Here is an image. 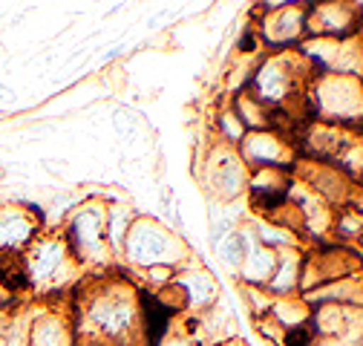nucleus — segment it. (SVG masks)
<instances>
[{
    "mask_svg": "<svg viewBox=\"0 0 363 346\" xmlns=\"http://www.w3.org/2000/svg\"><path fill=\"white\" fill-rule=\"evenodd\" d=\"M75 289V346H145L139 289H133L124 277H96Z\"/></svg>",
    "mask_w": 363,
    "mask_h": 346,
    "instance_id": "nucleus-1",
    "label": "nucleus"
},
{
    "mask_svg": "<svg viewBox=\"0 0 363 346\" xmlns=\"http://www.w3.org/2000/svg\"><path fill=\"white\" fill-rule=\"evenodd\" d=\"M23 266L29 277V289H35L43 297H58L64 291H72L81 283V266L72 257L64 234H38L32 245L23 251Z\"/></svg>",
    "mask_w": 363,
    "mask_h": 346,
    "instance_id": "nucleus-2",
    "label": "nucleus"
},
{
    "mask_svg": "<svg viewBox=\"0 0 363 346\" xmlns=\"http://www.w3.org/2000/svg\"><path fill=\"white\" fill-rule=\"evenodd\" d=\"M121 251L130 263L142 272L179 269V266H185V260H188L185 242H182L173 231H167L162 223L147 220V216H139V220L130 223L124 242H121Z\"/></svg>",
    "mask_w": 363,
    "mask_h": 346,
    "instance_id": "nucleus-3",
    "label": "nucleus"
},
{
    "mask_svg": "<svg viewBox=\"0 0 363 346\" xmlns=\"http://www.w3.org/2000/svg\"><path fill=\"white\" fill-rule=\"evenodd\" d=\"M306 90V113H311L317 121L357 130L363 113V90L354 75H320L308 81Z\"/></svg>",
    "mask_w": 363,
    "mask_h": 346,
    "instance_id": "nucleus-4",
    "label": "nucleus"
},
{
    "mask_svg": "<svg viewBox=\"0 0 363 346\" xmlns=\"http://www.w3.org/2000/svg\"><path fill=\"white\" fill-rule=\"evenodd\" d=\"M64 240L81 269H107L113 251L107 242V205L96 199L84 202L69 216Z\"/></svg>",
    "mask_w": 363,
    "mask_h": 346,
    "instance_id": "nucleus-5",
    "label": "nucleus"
},
{
    "mask_svg": "<svg viewBox=\"0 0 363 346\" xmlns=\"http://www.w3.org/2000/svg\"><path fill=\"white\" fill-rule=\"evenodd\" d=\"M360 32V12L354 0H317L306 15V35L326 40H352Z\"/></svg>",
    "mask_w": 363,
    "mask_h": 346,
    "instance_id": "nucleus-6",
    "label": "nucleus"
},
{
    "mask_svg": "<svg viewBox=\"0 0 363 346\" xmlns=\"http://www.w3.org/2000/svg\"><path fill=\"white\" fill-rule=\"evenodd\" d=\"M245 182H248V164L240 159L237 147L225 145V142L216 145L205 164V185L211 188V194L231 202V199L242 196Z\"/></svg>",
    "mask_w": 363,
    "mask_h": 346,
    "instance_id": "nucleus-7",
    "label": "nucleus"
},
{
    "mask_svg": "<svg viewBox=\"0 0 363 346\" xmlns=\"http://www.w3.org/2000/svg\"><path fill=\"white\" fill-rule=\"evenodd\" d=\"M237 153L251 167H294L297 145L277 130H251L237 142Z\"/></svg>",
    "mask_w": 363,
    "mask_h": 346,
    "instance_id": "nucleus-8",
    "label": "nucleus"
},
{
    "mask_svg": "<svg viewBox=\"0 0 363 346\" xmlns=\"http://www.w3.org/2000/svg\"><path fill=\"white\" fill-rule=\"evenodd\" d=\"M26 346H75L72 306H43L32 309Z\"/></svg>",
    "mask_w": 363,
    "mask_h": 346,
    "instance_id": "nucleus-9",
    "label": "nucleus"
},
{
    "mask_svg": "<svg viewBox=\"0 0 363 346\" xmlns=\"http://www.w3.org/2000/svg\"><path fill=\"white\" fill-rule=\"evenodd\" d=\"M289 191H291V170L289 167H251L248 170L245 194H248L254 211H259L262 216L277 211L289 199Z\"/></svg>",
    "mask_w": 363,
    "mask_h": 346,
    "instance_id": "nucleus-10",
    "label": "nucleus"
},
{
    "mask_svg": "<svg viewBox=\"0 0 363 346\" xmlns=\"http://www.w3.org/2000/svg\"><path fill=\"white\" fill-rule=\"evenodd\" d=\"M308 326L314 337L360 340V306H343V303L314 306L308 315Z\"/></svg>",
    "mask_w": 363,
    "mask_h": 346,
    "instance_id": "nucleus-11",
    "label": "nucleus"
},
{
    "mask_svg": "<svg viewBox=\"0 0 363 346\" xmlns=\"http://www.w3.org/2000/svg\"><path fill=\"white\" fill-rule=\"evenodd\" d=\"M40 231V220L29 205H4L0 208V251L23 254Z\"/></svg>",
    "mask_w": 363,
    "mask_h": 346,
    "instance_id": "nucleus-12",
    "label": "nucleus"
},
{
    "mask_svg": "<svg viewBox=\"0 0 363 346\" xmlns=\"http://www.w3.org/2000/svg\"><path fill=\"white\" fill-rule=\"evenodd\" d=\"M306 15H308V6H297V4H286L274 12H265L259 38L274 43V47H289V43L306 35Z\"/></svg>",
    "mask_w": 363,
    "mask_h": 346,
    "instance_id": "nucleus-13",
    "label": "nucleus"
},
{
    "mask_svg": "<svg viewBox=\"0 0 363 346\" xmlns=\"http://www.w3.org/2000/svg\"><path fill=\"white\" fill-rule=\"evenodd\" d=\"M173 283H179V289L185 291L188 297V309H196L194 315H202L208 306L219 300V291H216V283L213 277L202 269V266H179L173 272Z\"/></svg>",
    "mask_w": 363,
    "mask_h": 346,
    "instance_id": "nucleus-14",
    "label": "nucleus"
},
{
    "mask_svg": "<svg viewBox=\"0 0 363 346\" xmlns=\"http://www.w3.org/2000/svg\"><path fill=\"white\" fill-rule=\"evenodd\" d=\"M300 269H303V254L297 248H283L277 251L274 274L265 283V291L271 297H291L300 289Z\"/></svg>",
    "mask_w": 363,
    "mask_h": 346,
    "instance_id": "nucleus-15",
    "label": "nucleus"
},
{
    "mask_svg": "<svg viewBox=\"0 0 363 346\" xmlns=\"http://www.w3.org/2000/svg\"><path fill=\"white\" fill-rule=\"evenodd\" d=\"M308 309L314 306H326V303H343V306H360V277H343L323 283L306 294H300Z\"/></svg>",
    "mask_w": 363,
    "mask_h": 346,
    "instance_id": "nucleus-16",
    "label": "nucleus"
},
{
    "mask_svg": "<svg viewBox=\"0 0 363 346\" xmlns=\"http://www.w3.org/2000/svg\"><path fill=\"white\" fill-rule=\"evenodd\" d=\"M274 263H277V251H271L259 242L251 240L248 245V254L242 260V283L245 286H257V289H265V283L271 280V274H274Z\"/></svg>",
    "mask_w": 363,
    "mask_h": 346,
    "instance_id": "nucleus-17",
    "label": "nucleus"
},
{
    "mask_svg": "<svg viewBox=\"0 0 363 346\" xmlns=\"http://www.w3.org/2000/svg\"><path fill=\"white\" fill-rule=\"evenodd\" d=\"M234 116L240 118V124L245 127V133H251V130H271V116H274V110L265 107L259 99H254L248 90L242 96H237L234 101Z\"/></svg>",
    "mask_w": 363,
    "mask_h": 346,
    "instance_id": "nucleus-18",
    "label": "nucleus"
},
{
    "mask_svg": "<svg viewBox=\"0 0 363 346\" xmlns=\"http://www.w3.org/2000/svg\"><path fill=\"white\" fill-rule=\"evenodd\" d=\"M0 289L9 291L12 297L18 291H26L29 289L23 254H18V251H0Z\"/></svg>",
    "mask_w": 363,
    "mask_h": 346,
    "instance_id": "nucleus-19",
    "label": "nucleus"
},
{
    "mask_svg": "<svg viewBox=\"0 0 363 346\" xmlns=\"http://www.w3.org/2000/svg\"><path fill=\"white\" fill-rule=\"evenodd\" d=\"M248 245H251V237L245 231H231L216 245V251H219V257L225 260V266L228 269H240L245 254H248Z\"/></svg>",
    "mask_w": 363,
    "mask_h": 346,
    "instance_id": "nucleus-20",
    "label": "nucleus"
},
{
    "mask_svg": "<svg viewBox=\"0 0 363 346\" xmlns=\"http://www.w3.org/2000/svg\"><path fill=\"white\" fill-rule=\"evenodd\" d=\"M311 346H360V340H340V337H314Z\"/></svg>",
    "mask_w": 363,
    "mask_h": 346,
    "instance_id": "nucleus-21",
    "label": "nucleus"
},
{
    "mask_svg": "<svg viewBox=\"0 0 363 346\" xmlns=\"http://www.w3.org/2000/svg\"><path fill=\"white\" fill-rule=\"evenodd\" d=\"M15 306V297L9 294V291H4V289H0V312H9Z\"/></svg>",
    "mask_w": 363,
    "mask_h": 346,
    "instance_id": "nucleus-22",
    "label": "nucleus"
},
{
    "mask_svg": "<svg viewBox=\"0 0 363 346\" xmlns=\"http://www.w3.org/2000/svg\"><path fill=\"white\" fill-rule=\"evenodd\" d=\"M213 346H248V343H242V340L231 337V340H222V343H213Z\"/></svg>",
    "mask_w": 363,
    "mask_h": 346,
    "instance_id": "nucleus-23",
    "label": "nucleus"
}]
</instances>
